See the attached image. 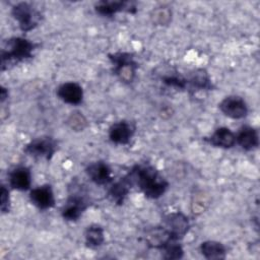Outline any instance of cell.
Masks as SVG:
<instances>
[{
  "instance_id": "obj_1",
  "label": "cell",
  "mask_w": 260,
  "mask_h": 260,
  "mask_svg": "<svg viewBox=\"0 0 260 260\" xmlns=\"http://www.w3.org/2000/svg\"><path fill=\"white\" fill-rule=\"evenodd\" d=\"M124 179L130 187L137 186L143 194L150 199L161 197L168 187V181L159 174V172L151 165H136L134 166Z\"/></svg>"
},
{
  "instance_id": "obj_2",
  "label": "cell",
  "mask_w": 260,
  "mask_h": 260,
  "mask_svg": "<svg viewBox=\"0 0 260 260\" xmlns=\"http://www.w3.org/2000/svg\"><path fill=\"white\" fill-rule=\"evenodd\" d=\"M36 46L35 43L22 37H13L7 40L1 50V70L8 68L9 64L32 58Z\"/></svg>"
},
{
  "instance_id": "obj_3",
  "label": "cell",
  "mask_w": 260,
  "mask_h": 260,
  "mask_svg": "<svg viewBox=\"0 0 260 260\" xmlns=\"http://www.w3.org/2000/svg\"><path fill=\"white\" fill-rule=\"evenodd\" d=\"M109 59L113 65L114 74L124 83H132L136 76L138 65L132 54L117 52L109 54Z\"/></svg>"
},
{
  "instance_id": "obj_4",
  "label": "cell",
  "mask_w": 260,
  "mask_h": 260,
  "mask_svg": "<svg viewBox=\"0 0 260 260\" xmlns=\"http://www.w3.org/2000/svg\"><path fill=\"white\" fill-rule=\"evenodd\" d=\"M11 14L23 32L36 28L42 19V13L27 2H19L13 5Z\"/></svg>"
},
{
  "instance_id": "obj_5",
  "label": "cell",
  "mask_w": 260,
  "mask_h": 260,
  "mask_svg": "<svg viewBox=\"0 0 260 260\" xmlns=\"http://www.w3.org/2000/svg\"><path fill=\"white\" fill-rule=\"evenodd\" d=\"M57 148L56 141L49 136H42L32 139L24 147V152L34 157L45 158L50 160Z\"/></svg>"
},
{
  "instance_id": "obj_6",
  "label": "cell",
  "mask_w": 260,
  "mask_h": 260,
  "mask_svg": "<svg viewBox=\"0 0 260 260\" xmlns=\"http://www.w3.org/2000/svg\"><path fill=\"white\" fill-rule=\"evenodd\" d=\"M220 112L232 119H243L248 115V106L245 100L239 95L225 96L219 104Z\"/></svg>"
},
{
  "instance_id": "obj_7",
  "label": "cell",
  "mask_w": 260,
  "mask_h": 260,
  "mask_svg": "<svg viewBox=\"0 0 260 260\" xmlns=\"http://www.w3.org/2000/svg\"><path fill=\"white\" fill-rule=\"evenodd\" d=\"M164 226L172 234V236L180 240L190 229L189 218L180 211H175L167 214L164 218Z\"/></svg>"
},
{
  "instance_id": "obj_8",
  "label": "cell",
  "mask_w": 260,
  "mask_h": 260,
  "mask_svg": "<svg viewBox=\"0 0 260 260\" xmlns=\"http://www.w3.org/2000/svg\"><path fill=\"white\" fill-rule=\"evenodd\" d=\"M88 203L86 199L79 194H72L61 209V215L65 220L75 221L87 208Z\"/></svg>"
},
{
  "instance_id": "obj_9",
  "label": "cell",
  "mask_w": 260,
  "mask_h": 260,
  "mask_svg": "<svg viewBox=\"0 0 260 260\" xmlns=\"http://www.w3.org/2000/svg\"><path fill=\"white\" fill-rule=\"evenodd\" d=\"M94 9H95V12L99 13L100 15L110 17L121 11L135 13L136 5L134 2H131V1L102 0L95 4Z\"/></svg>"
},
{
  "instance_id": "obj_10",
  "label": "cell",
  "mask_w": 260,
  "mask_h": 260,
  "mask_svg": "<svg viewBox=\"0 0 260 260\" xmlns=\"http://www.w3.org/2000/svg\"><path fill=\"white\" fill-rule=\"evenodd\" d=\"M29 200L40 210H47L55 205V196L50 185H42L29 192Z\"/></svg>"
},
{
  "instance_id": "obj_11",
  "label": "cell",
  "mask_w": 260,
  "mask_h": 260,
  "mask_svg": "<svg viewBox=\"0 0 260 260\" xmlns=\"http://www.w3.org/2000/svg\"><path fill=\"white\" fill-rule=\"evenodd\" d=\"M57 96L64 103L77 106L82 103L83 89L80 84L74 81H68L60 84L57 88Z\"/></svg>"
},
{
  "instance_id": "obj_12",
  "label": "cell",
  "mask_w": 260,
  "mask_h": 260,
  "mask_svg": "<svg viewBox=\"0 0 260 260\" xmlns=\"http://www.w3.org/2000/svg\"><path fill=\"white\" fill-rule=\"evenodd\" d=\"M135 131V126L126 120L115 122L109 128V138L116 144H127L130 142Z\"/></svg>"
},
{
  "instance_id": "obj_13",
  "label": "cell",
  "mask_w": 260,
  "mask_h": 260,
  "mask_svg": "<svg viewBox=\"0 0 260 260\" xmlns=\"http://www.w3.org/2000/svg\"><path fill=\"white\" fill-rule=\"evenodd\" d=\"M85 173L87 177L96 185H107L112 181V170L110 166L102 160L89 164Z\"/></svg>"
},
{
  "instance_id": "obj_14",
  "label": "cell",
  "mask_w": 260,
  "mask_h": 260,
  "mask_svg": "<svg viewBox=\"0 0 260 260\" xmlns=\"http://www.w3.org/2000/svg\"><path fill=\"white\" fill-rule=\"evenodd\" d=\"M177 240L172 234L164 226L157 225L150 228L145 234V241L151 248L162 250L170 242ZM179 241V240H178Z\"/></svg>"
},
{
  "instance_id": "obj_15",
  "label": "cell",
  "mask_w": 260,
  "mask_h": 260,
  "mask_svg": "<svg viewBox=\"0 0 260 260\" xmlns=\"http://www.w3.org/2000/svg\"><path fill=\"white\" fill-rule=\"evenodd\" d=\"M210 145L219 148H232L237 144L236 142V133H234L228 127H218L214 130V132L204 139Z\"/></svg>"
},
{
  "instance_id": "obj_16",
  "label": "cell",
  "mask_w": 260,
  "mask_h": 260,
  "mask_svg": "<svg viewBox=\"0 0 260 260\" xmlns=\"http://www.w3.org/2000/svg\"><path fill=\"white\" fill-rule=\"evenodd\" d=\"M9 185L16 190L26 191L31 185V174L26 167H16L9 173Z\"/></svg>"
},
{
  "instance_id": "obj_17",
  "label": "cell",
  "mask_w": 260,
  "mask_h": 260,
  "mask_svg": "<svg viewBox=\"0 0 260 260\" xmlns=\"http://www.w3.org/2000/svg\"><path fill=\"white\" fill-rule=\"evenodd\" d=\"M236 142L245 150H253L259 145L258 131L252 126L245 125L236 134Z\"/></svg>"
},
{
  "instance_id": "obj_18",
  "label": "cell",
  "mask_w": 260,
  "mask_h": 260,
  "mask_svg": "<svg viewBox=\"0 0 260 260\" xmlns=\"http://www.w3.org/2000/svg\"><path fill=\"white\" fill-rule=\"evenodd\" d=\"M200 253L206 259H224L226 255V248L223 244L217 241H204L199 247Z\"/></svg>"
},
{
  "instance_id": "obj_19",
  "label": "cell",
  "mask_w": 260,
  "mask_h": 260,
  "mask_svg": "<svg viewBox=\"0 0 260 260\" xmlns=\"http://www.w3.org/2000/svg\"><path fill=\"white\" fill-rule=\"evenodd\" d=\"M187 84H190L193 88L202 89V90H210L213 85L211 79L205 69L199 68L190 72L189 76L186 78Z\"/></svg>"
},
{
  "instance_id": "obj_20",
  "label": "cell",
  "mask_w": 260,
  "mask_h": 260,
  "mask_svg": "<svg viewBox=\"0 0 260 260\" xmlns=\"http://www.w3.org/2000/svg\"><path fill=\"white\" fill-rule=\"evenodd\" d=\"M130 185L127 183V181L123 178H121L119 181L112 184L110 187L108 194L109 197L118 205L123 204L125 198L127 197L129 191H130Z\"/></svg>"
},
{
  "instance_id": "obj_21",
  "label": "cell",
  "mask_w": 260,
  "mask_h": 260,
  "mask_svg": "<svg viewBox=\"0 0 260 260\" xmlns=\"http://www.w3.org/2000/svg\"><path fill=\"white\" fill-rule=\"evenodd\" d=\"M85 245L89 248H98L105 242L104 229L99 224H90L84 233Z\"/></svg>"
},
{
  "instance_id": "obj_22",
  "label": "cell",
  "mask_w": 260,
  "mask_h": 260,
  "mask_svg": "<svg viewBox=\"0 0 260 260\" xmlns=\"http://www.w3.org/2000/svg\"><path fill=\"white\" fill-rule=\"evenodd\" d=\"M150 19L156 25H167L172 19V10L167 6L156 7L151 11Z\"/></svg>"
},
{
  "instance_id": "obj_23",
  "label": "cell",
  "mask_w": 260,
  "mask_h": 260,
  "mask_svg": "<svg viewBox=\"0 0 260 260\" xmlns=\"http://www.w3.org/2000/svg\"><path fill=\"white\" fill-rule=\"evenodd\" d=\"M164 255L162 258L167 260H177L181 259L184 256V250L180 243H178V240H174L170 242L164 249H162Z\"/></svg>"
},
{
  "instance_id": "obj_24",
  "label": "cell",
  "mask_w": 260,
  "mask_h": 260,
  "mask_svg": "<svg viewBox=\"0 0 260 260\" xmlns=\"http://www.w3.org/2000/svg\"><path fill=\"white\" fill-rule=\"evenodd\" d=\"M162 83L170 87H175L179 89H185L187 87V79L180 74L176 73H171V74H166L160 77Z\"/></svg>"
},
{
  "instance_id": "obj_25",
  "label": "cell",
  "mask_w": 260,
  "mask_h": 260,
  "mask_svg": "<svg viewBox=\"0 0 260 260\" xmlns=\"http://www.w3.org/2000/svg\"><path fill=\"white\" fill-rule=\"evenodd\" d=\"M68 126L74 131H82L87 126V120L80 112H73L67 119Z\"/></svg>"
},
{
  "instance_id": "obj_26",
  "label": "cell",
  "mask_w": 260,
  "mask_h": 260,
  "mask_svg": "<svg viewBox=\"0 0 260 260\" xmlns=\"http://www.w3.org/2000/svg\"><path fill=\"white\" fill-rule=\"evenodd\" d=\"M0 209L2 213H7L10 210V197L8 189L2 185L0 192Z\"/></svg>"
},
{
  "instance_id": "obj_27",
  "label": "cell",
  "mask_w": 260,
  "mask_h": 260,
  "mask_svg": "<svg viewBox=\"0 0 260 260\" xmlns=\"http://www.w3.org/2000/svg\"><path fill=\"white\" fill-rule=\"evenodd\" d=\"M7 98H8V90L4 86H1V89H0V101H1V103H3Z\"/></svg>"
}]
</instances>
